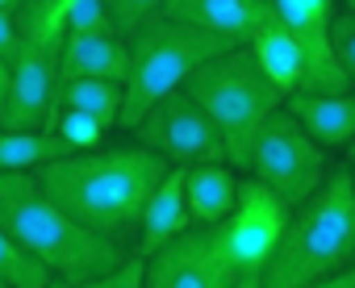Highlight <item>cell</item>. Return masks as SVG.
Masks as SVG:
<instances>
[{
    "label": "cell",
    "instance_id": "3957f363",
    "mask_svg": "<svg viewBox=\"0 0 355 288\" xmlns=\"http://www.w3.org/2000/svg\"><path fill=\"white\" fill-rule=\"evenodd\" d=\"M347 263H355V172L334 163L322 184L288 209L259 288H322V280Z\"/></svg>",
    "mask_w": 355,
    "mask_h": 288
},
{
    "label": "cell",
    "instance_id": "7402d4cb",
    "mask_svg": "<svg viewBox=\"0 0 355 288\" xmlns=\"http://www.w3.org/2000/svg\"><path fill=\"white\" fill-rule=\"evenodd\" d=\"M63 34H117L105 0H76L63 17Z\"/></svg>",
    "mask_w": 355,
    "mask_h": 288
},
{
    "label": "cell",
    "instance_id": "d4e9b609",
    "mask_svg": "<svg viewBox=\"0 0 355 288\" xmlns=\"http://www.w3.org/2000/svg\"><path fill=\"white\" fill-rule=\"evenodd\" d=\"M13 51H17V17L0 9V59L9 63V59H13Z\"/></svg>",
    "mask_w": 355,
    "mask_h": 288
},
{
    "label": "cell",
    "instance_id": "603a6c76",
    "mask_svg": "<svg viewBox=\"0 0 355 288\" xmlns=\"http://www.w3.org/2000/svg\"><path fill=\"white\" fill-rule=\"evenodd\" d=\"M330 46H334V59L347 75V88L355 92V13L351 9L330 21Z\"/></svg>",
    "mask_w": 355,
    "mask_h": 288
},
{
    "label": "cell",
    "instance_id": "e0dca14e",
    "mask_svg": "<svg viewBox=\"0 0 355 288\" xmlns=\"http://www.w3.org/2000/svg\"><path fill=\"white\" fill-rule=\"evenodd\" d=\"M251 55H255V63H259V71L288 96V92H297L301 88V67H305V59H301V46H297V38L288 34V26L276 17V13H268V21L243 42Z\"/></svg>",
    "mask_w": 355,
    "mask_h": 288
},
{
    "label": "cell",
    "instance_id": "9a60e30c",
    "mask_svg": "<svg viewBox=\"0 0 355 288\" xmlns=\"http://www.w3.org/2000/svg\"><path fill=\"white\" fill-rule=\"evenodd\" d=\"M130 51L121 34H63L59 42V75H101L125 84Z\"/></svg>",
    "mask_w": 355,
    "mask_h": 288
},
{
    "label": "cell",
    "instance_id": "ba28073f",
    "mask_svg": "<svg viewBox=\"0 0 355 288\" xmlns=\"http://www.w3.org/2000/svg\"><path fill=\"white\" fill-rule=\"evenodd\" d=\"M134 142L155 151L167 168H193V163H226V142L214 117L184 92L171 88L159 96L134 125Z\"/></svg>",
    "mask_w": 355,
    "mask_h": 288
},
{
    "label": "cell",
    "instance_id": "4316f807",
    "mask_svg": "<svg viewBox=\"0 0 355 288\" xmlns=\"http://www.w3.org/2000/svg\"><path fill=\"white\" fill-rule=\"evenodd\" d=\"M5 80H9V63L0 59V100H5Z\"/></svg>",
    "mask_w": 355,
    "mask_h": 288
},
{
    "label": "cell",
    "instance_id": "f546056e",
    "mask_svg": "<svg viewBox=\"0 0 355 288\" xmlns=\"http://www.w3.org/2000/svg\"><path fill=\"white\" fill-rule=\"evenodd\" d=\"M343 5H347V9H351V13H355V0H343Z\"/></svg>",
    "mask_w": 355,
    "mask_h": 288
},
{
    "label": "cell",
    "instance_id": "ffe728a7",
    "mask_svg": "<svg viewBox=\"0 0 355 288\" xmlns=\"http://www.w3.org/2000/svg\"><path fill=\"white\" fill-rule=\"evenodd\" d=\"M46 284H55L51 271L34 255H26L0 226V288H46Z\"/></svg>",
    "mask_w": 355,
    "mask_h": 288
},
{
    "label": "cell",
    "instance_id": "f1b7e54d",
    "mask_svg": "<svg viewBox=\"0 0 355 288\" xmlns=\"http://www.w3.org/2000/svg\"><path fill=\"white\" fill-rule=\"evenodd\" d=\"M0 9H5V13H17V9H21V0H0Z\"/></svg>",
    "mask_w": 355,
    "mask_h": 288
},
{
    "label": "cell",
    "instance_id": "7c38bea8",
    "mask_svg": "<svg viewBox=\"0 0 355 288\" xmlns=\"http://www.w3.org/2000/svg\"><path fill=\"white\" fill-rule=\"evenodd\" d=\"M175 21H189L205 34H218V38H230V42H247L272 13L268 0H167L159 9Z\"/></svg>",
    "mask_w": 355,
    "mask_h": 288
},
{
    "label": "cell",
    "instance_id": "ac0fdd59",
    "mask_svg": "<svg viewBox=\"0 0 355 288\" xmlns=\"http://www.w3.org/2000/svg\"><path fill=\"white\" fill-rule=\"evenodd\" d=\"M59 109L92 113L105 129H117V117H121V84H117V80H101V75H59L55 113H59ZM51 121H55V117H51Z\"/></svg>",
    "mask_w": 355,
    "mask_h": 288
},
{
    "label": "cell",
    "instance_id": "d6986e66",
    "mask_svg": "<svg viewBox=\"0 0 355 288\" xmlns=\"http://www.w3.org/2000/svg\"><path fill=\"white\" fill-rule=\"evenodd\" d=\"M71 147L55 129H0V172H34Z\"/></svg>",
    "mask_w": 355,
    "mask_h": 288
},
{
    "label": "cell",
    "instance_id": "8fae6325",
    "mask_svg": "<svg viewBox=\"0 0 355 288\" xmlns=\"http://www.w3.org/2000/svg\"><path fill=\"white\" fill-rule=\"evenodd\" d=\"M142 259H146L142 271L146 288H234L209 226H189Z\"/></svg>",
    "mask_w": 355,
    "mask_h": 288
},
{
    "label": "cell",
    "instance_id": "7a4b0ae2",
    "mask_svg": "<svg viewBox=\"0 0 355 288\" xmlns=\"http://www.w3.org/2000/svg\"><path fill=\"white\" fill-rule=\"evenodd\" d=\"M0 226L51 271L55 284H101V276L121 259V242L63 213L34 172H0Z\"/></svg>",
    "mask_w": 355,
    "mask_h": 288
},
{
    "label": "cell",
    "instance_id": "5b68a950",
    "mask_svg": "<svg viewBox=\"0 0 355 288\" xmlns=\"http://www.w3.org/2000/svg\"><path fill=\"white\" fill-rule=\"evenodd\" d=\"M239 42L205 34L189 21H175L167 13H150L146 21H138L125 34V51H130V71L121 84V117L117 125L130 129L159 96H167L171 88H180L189 80V71H197L205 59L230 51Z\"/></svg>",
    "mask_w": 355,
    "mask_h": 288
},
{
    "label": "cell",
    "instance_id": "9c48e42d",
    "mask_svg": "<svg viewBox=\"0 0 355 288\" xmlns=\"http://www.w3.org/2000/svg\"><path fill=\"white\" fill-rule=\"evenodd\" d=\"M55 88H59V42L17 34L5 100H0V129H51Z\"/></svg>",
    "mask_w": 355,
    "mask_h": 288
},
{
    "label": "cell",
    "instance_id": "484cf974",
    "mask_svg": "<svg viewBox=\"0 0 355 288\" xmlns=\"http://www.w3.org/2000/svg\"><path fill=\"white\" fill-rule=\"evenodd\" d=\"M322 288H355V263H347V267L330 271V276L322 280Z\"/></svg>",
    "mask_w": 355,
    "mask_h": 288
},
{
    "label": "cell",
    "instance_id": "2e32d148",
    "mask_svg": "<svg viewBox=\"0 0 355 288\" xmlns=\"http://www.w3.org/2000/svg\"><path fill=\"white\" fill-rule=\"evenodd\" d=\"M239 172L230 163H193L184 168V205L193 226H218L239 201Z\"/></svg>",
    "mask_w": 355,
    "mask_h": 288
},
{
    "label": "cell",
    "instance_id": "8992f818",
    "mask_svg": "<svg viewBox=\"0 0 355 288\" xmlns=\"http://www.w3.org/2000/svg\"><path fill=\"white\" fill-rule=\"evenodd\" d=\"M284 222H288V205L268 184H259L255 176L239 180L234 209L218 226H209L214 246H218L234 288H259L263 284V271H268V259L284 234Z\"/></svg>",
    "mask_w": 355,
    "mask_h": 288
},
{
    "label": "cell",
    "instance_id": "52a82bcc",
    "mask_svg": "<svg viewBox=\"0 0 355 288\" xmlns=\"http://www.w3.org/2000/svg\"><path fill=\"white\" fill-rule=\"evenodd\" d=\"M330 151H322L318 142L297 125V117L280 105L268 113V121L259 125L255 142H251V159H247V176H255L259 184H268L288 209L301 205L326 176Z\"/></svg>",
    "mask_w": 355,
    "mask_h": 288
},
{
    "label": "cell",
    "instance_id": "30bf717a",
    "mask_svg": "<svg viewBox=\"0 0 355 288\" xmlns=\"http://www.w3.org/2000/svg\"><path fill=\"white\" fill-rule=\"evenodd\" d=\"M272 13L288 26V34L301 46V88L297 92H351L347 75L330 46V21H334V0H268Z\"/></svg>",
    "mask_w": 355,
    "mask_h": 288
},
{
    "label": "cell",
    "instance_id": "cb8c5ba5",
    "mask_svg": "<svg viewBox=\"0 0 355 288\" xmlns=\"http://www.w3.org/2000/svg\"><path fill=\"white\" fill-rule=\"evenodd\" d=\"M167 5V0H105V9H109V21H113V30L125 38L138 21H146L150 13H159Z\"/></svg>",
    "mask_w": 355,
    "mask_h": 288
},
{
    "label": "cell",
    "instance_id": "277c9868",
    "mask_svg": "<svg viewBox=\"0 0 355 288\" xmlns=\"http://www.w3.org/2000/svg\"><path fill=\"white\" fill-rule=\"evenodd\" d=\"M222 129L226 142V163L234 172H247L251 159V142L259 134V125L268 121L272 109L284 105V92L259 71L255 55L247 46H230L214 59H205L197 71H189V80L180 84Z\"/></svg>",
    "mask_w": 355,
    "mask_h": 288
},
{
    "label": "cell",
    "instance_id": "4fadbf2b",
    "mask_svg": "<svg viewBox=\"0 0 355 288\" xmlns=\"http://www.w3.org/2000/svg\"><path fill=\"white\" fill-rule=\"evenodd\" d=\"M284 109L322 151H343L355 138V92H288Z\"/></svg>",
    "mask_w": 355,
    "mask_h": 288
},
{
    "label": "cell",
    "instance_id": "6da1fadb",
    "mask_svg": "<svg viewBox=\"0 0 355 288\" xmlns=\"http://www.w3.org/2000/svg\"><path fill=\"white\" fill-rule=\"evenodd\" d=\"M163 172L167 163L155 151L138 147V142L134 147H109V151L88 147L34 168L38 184L63 213H71L80 226L113 242H130L138 234L142 205L150 188L163 180Z\"/></svg>",
    "mask_w": 355,
    "mask_h": 288
},
{
    "label": "cell",
    "instance_id": "83f0119b",
    "mask_svg": "<svg viewBox=\"0 0 355 288\" xmlns=\"http://www.w3.org/2000/svg\"><path fill=\"white\" fill-rule=\"evenodd\" d=\"M343 151H347V168H351V172H355V138H351V142H347V147H343Z\"/></svg>",
    "mask_w": 355,
    "mask_h": 288
},
{
    "label": "cell",
    "instance_id": "5bb4252c",
    "mask_svg": "<svg viewBox=\"0 0 355 288\" xmlns=\"http://www.w3.org/2000/svg\"><path fill=\"white\" fill-rule=\"evenodd\" d=\"M189 205H184V168H167L163 180L150 188L142 217H138V255H150L155 246H163L167 238H175L180 230H189Z\"/></svg>",
    "mask_w": 355,
    "mask_h": 288
},
{
    "label": "cell",
    "instance_id": "44dd1931",
    "mask_svg": "<svg viewBox=\"0 0 355 288\" xmlns=\"http://www.w3.org/2000/svg\"><path fill=\"white\" fill-rule=\"evenodd\" d=\"M51 129L67 142L71 151H88V147H101V138L109 134L92 113H80V109H59L55 113V121H51Z\"/></svg>",
    "mask_w": 355,
    "mask_h": 288
}]
</instances>
